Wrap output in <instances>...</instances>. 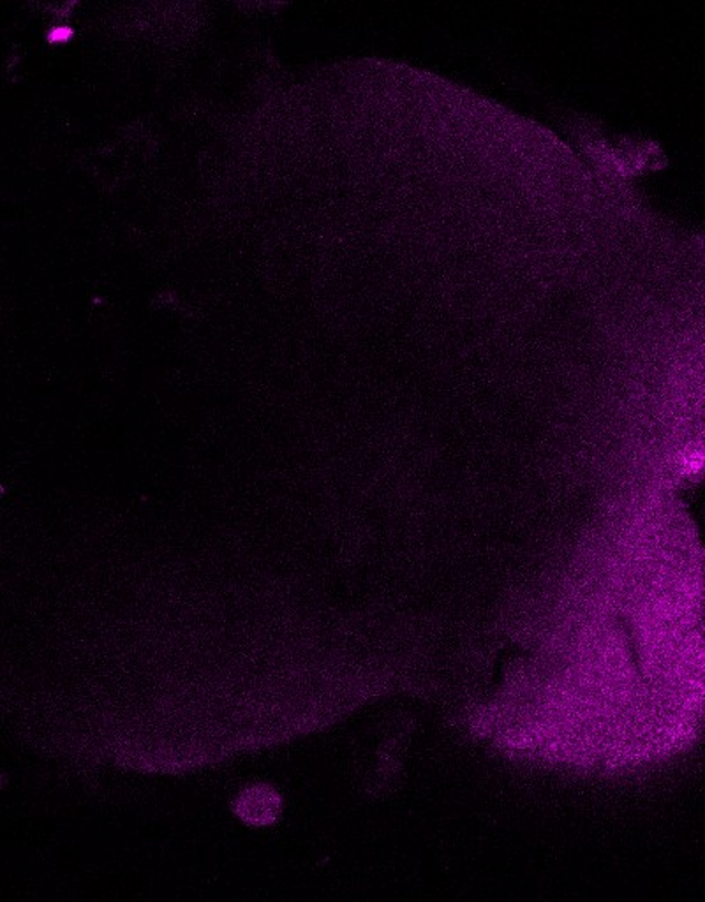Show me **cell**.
I'll return each mask as SVG.
<instances>
[{
  "label": "cell",
  "mask_w": 705,
  "mask_h": 902,
  "mask_svg": "<svg viewBox=\"0 0 705 902\" xmlns=\"http://www.w3.org/2000/svg\"><path fill=\"white\" fill-rule=\"evenodd\" d=\"M281 800L279 795L265 785L249 786L235 799L234 812L240 820L252 827H267L279 817Z\"/></svg>",
  "instance_id": "obj_1"
}]
</instances>
